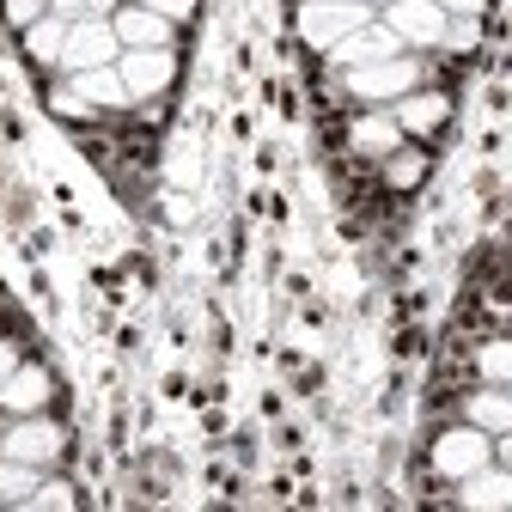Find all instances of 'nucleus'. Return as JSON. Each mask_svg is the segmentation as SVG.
Instances as JSON below:
<instances>
[{"label":"nucleus","instance_id":"nucleus-9","mask_svg":"<svg viewBox=\"0 0 512 512\" xmlns=\"http://www.w3.org/2000/svg\"><path fill=\"white\" fill-rule=\"evenodd\" d=\"M49 391H55L49 372L31 366V360H19L13 378L0 384V415H13V421H19V415H43V409H49Z\"/></svg>","mask_w":512,"mask_h":512},{"label":"nucleus","instance_id":"nucleus-25","mask_svg":"<svg viewBox=\"0 0 512 512\" xmlns=\"http://www.w3.org/2000/svg\"><path fill=\"white\" fill-rule=\"evenodd\" d=\"M476 43V19H452V25H445V43L439 49H470Z\"/></svg>","mask_w":512,"mask_h":512},{"label":"nucleus","instance_id":"nucleus-22","mask_svg":"<svg viewBox=\"0 0 512 512\" xmlns=\"http://www.w3.org/2000/svg\"><path fill=\"white\" fill-rule=\"evenodd\" d=\"M0 7H7V25L13 31H31L37 19H49V0H0Z\"/></svg>","mask_w":512,"mask_h":512},{"label":"nucleus","instance_id":"nucleus-30","mask_svg":"<svg viewBox=\"0 0 512 512\" xmlns=\"http://www.w3.org/2000/svg\"><path fill=\"white\" fill-rule=\"evenodd\" d=\"M0 427H7V421H0Z\"/></svg>","mask_w":512,"mask_h":512},{"label":"nucleus","instance_id":"nucleus-27","mask_svg":"<svg viewBox=\"0 0 512 512\" xmlns=\"http://www.w3.org/2000/svg\"><path fill=\"white\" fill-rule=\"evenodd\" d=\"M13 366H19V354H13V342H0V384L13 378Z\"/></svg>","mask_w":512,"mask_h":512},{"label":"nucleus","instance_id":"nucleus-14","mask_svg":"<svg viewBox=\"0 0 512 512\" xmlns=\"http://www.w3.org/2000/svg\"><path fill=\"white\" fill-rule=\"evenodd\" d=\"M391 116H397L403 135H433V128L452 116V98H445V92H421V86H415L409 98H397V104H391Z\"/></svg>","mask_w":512,"mask_h":512},{"label":"nucleus","instance_id":"nucleus-4","mask_svg":"<svg viewBox=\"0 0 512 512\" xmlns=\"http://www.w3.org/2000/svg\"><path fill=\"white\" fill-rule=\"evenodd\" d=\"M494 464V439L482 433V427H445L439 439H433V470L445 476V482H464V476H476V470H488Z\"/></svg>","mask_w":512,"mask_h":512},{"label":"nucleus","instance_id":"nucleus-6","mask_svg":"<svg viewBox=\"0 0 512 512\" xmlns=\"http://www.w3.org/2000/svg\"><path fill=\"white\" fill-rule=\"evenodd\" d=\"M384 25L403 37V49H439L452 19L439 13V0H391V7H384Z\"/></svg>","mask_w":512,"mask_h":512},{"label":"nucleus","instance_id":"nucleus-28","mask_svg":"<svg viewBox=\"0 0 512 512\" xmlns=\"http://www.w3.org/2000/svg\"><path fill=\"white\" fill-rule=\"evenodd\" d=\"M494 458H500V464H506V470H512V433H506V439H500V452H494Z\"/></svg>","mask_w":512,"mask_h":512},{"label":"nucleus","instance_id":"nucleus-5","mask_svg":"<svg viewBox=\"0 0 512 512\" xmlns=\"http://www.w3.org/2000/svg\"><path fill=\"white\" fill-rule=\"evenodd\" d=\"M122 43L110 31V19H80L68 25V43H61V74H92V68H116Z\"/></svg>","mask_w":512,"mask_h":512},{"label":"nucleus","instance_id":"nucleus-2","mask_svg":"<svg viewBox=\"0 0 512 512\" xmlns=\"http://www.w3.org/2000/svg\"><path fill=\"white\" fill-rule=\"evenodd\" d=\"M68 452V433H61L49 415H19L0 427V458L31 464V470H55V458Z\"/></svg>","mask_w":512,"mask_h":512},{"label":"nucleus","instance_id":"nucleus-20","mask_svg":"<svg viewBox=\"0 0 512 512\" xmlns=\"http://www.w3.org/2000/svg\"><path fill=\"white\" fill-rule=\"evenodd\" d=\"M421 171H427V159H421L415 147H397L391 159H384V183H391V189H415Z\"/></svg>","mask_w":512,"mask_h":512},{"label":"nucleus","instance_id":"nucleus-21","mask_svg":"<svg viewBox=\"0 0 512 512\" xmlns=\"http://www.w3.org/2000/svg\"><path fill=\"white\" fill-rule=\"evenodd\" d=\"M49 13L68 19V25H80V19H110L116 0H49Z\"/></svg>","mask_w":512,"mask_h":512},{"label":"nucleus","instance_id":"nucleus-24","mask_svg":"<svg viewBox=\"0 0 512 512\" xmlns=\"http://www.w3.org/2000/svg\"><path fill=\"white\" fill-rule=\"evenodd\" d=\"M141 7H153V13H159L165 25H183L189 13H196V0H141Z\"/></svg>","mask_w":512,"mask_h":512},{"label":"nucleus","instance_id":"nucleus-12","mask_svg":"<svg viewBox=\"0 0 512 512\" xmlns=\"http://www.w3.org/2000/svg\"><path fill=\"white\" fill-rule=\"evenodd\" d=\"M348 141H354V153H360V159H378V165H384V159H391L409 135L397 128V116H391V110H366V116L348 128Z\"/></svg>","mask_w":512,"mask_h":512},{"label":"nucleus","instance_id":"nucleus-26","mask_svg":"<svg viewBox=\"0 0 512 512\" xmlns=\"http://www.w3.org/2000/svg\"><path fill=\"white\" fill-rule=\"evenodd\" d=\"M482 7H488V0H439L445 19H482Z\"/></svg>","mask_w":512,"mask_h":512},{"label":"nucleus","instance_id":"nucleus-19","mask_svg":"<svg viewBox=\"0 0 512 512\" xmlns=\"http://www.w3.org/2000/svg\"><path fill=\"white\" fill-rule=\"evenodd\" d=\"M476 372H482V384H512V336H500V342H482V354H476Z\"/></svg>","mask_w":512,"mask_h":512},{"label":"nucleus","instance_id":"nucleus-15","mask_svg":"<svg viewBox=\"0 0 512 512\" xmlns=\"http://www.w3.org/2000/svg\"><path fill=\"white\" fill-rule=\"evenodd\" d=\"M68 80H74V92H80L92 110H128V104H135L116 68H92V74H68Z\"/></svg>","mask_w":512,"mask_h":512},{"label":"nucleus","instance_id":"nucleus-13","mask_svg":"<svg viewBox=\"0 0 512 512\" xmlns=\"http://www.w3.org/2000/svg\"><path fill=\"white\" fill-rule=\"evenodd\" d=\"M464 421L482 427L488 439H506L512 433V384H482V391L464 403Z\"/></svg>","mask_w":512,"mask_h":512},{"label":"nucleus","instance_id":"nucleus-29","mask_svg":"<svg viewBox=\"0 0 512 512\" xmlns=\"http://www.w3.org/2000/svg\"><path fill=\"white\" fill-rule=\"evenodd\" d=\"M366 7H391V0H366Z\"/></svg>","mask_w":512,"mask_h":512},{"label":"nucleus","instance_id":"nucleus-7","mask_svg":"<svg viewBox=\"0 0 512 512\" xmlns=\"http://www.w3.org/2000/svg\"><path fill=\"white\" fill-rule=\"evenodd\" d=\"M116 74H122V86H128V98H159L171 80H177V61H171V49H122V61H116Z\"/></svg>","mask_w":512,"mask_h":512},{"label":"nucleus","instance_id":"nucleus-10","mask_svg":"<svg viewBox=\"0 0 512 512\" xmlns=\"http://www.w3.org/2000/svg\"><path fill=\"white\" fill-rule=\"evenodd\" d=\"M458 512H512V470L488 464L458 482Z\"/></svg>","mask_w":512,"mask_h":512},{"label":"nucleus","instance_id":"nucleus-18","mask_svg":"<svg viewBox=\"0 0 512 512\" xmlns=\"http://www.w3.org/2000/svg\"><path fill=\"white\" fill-rule=\"evenodd\" d=\"M13 512H74V488L61 482V476H43V482L13 506Z\"/></svg>","mask_w":512,"mask_h":512},{"label":"nucleus","instance_id":"nucleus-23","mask_svg":"<svg viewBox=\"0 0 512 512\" xmlns=\"http://www.w3.org/2000/svg\"><path fill=\"white\" fill-rule=\"evenodd\" d=\"M49 104H55V116H92V104L74 92V80H68V86H55V92H49Z\"/></svg>","mask_w":512,"mask_h":512},{"label":"nucleus","instance_id":"nucleus-3","mask_svg":"<svg viewBox=\"0 0 512 512\" xmlns=\"http://www.w3.org/2000/svg\"><path fill=\"white\" fill-rule=\"evenodd\" d=\"M372 25V7L366 0H305L299 7V37L311 43V49H336L342 37H354V31H366Z\"/></svg>","mask_w":512,"mask_h":512},{"label":"nucleus","instance_id":"nucleus-11","mask_svg":"<svg viewBox=\"0 0 512 512\" xmlns=\"http://www.w3.org/2000/svg\"><path fill=\"white\" fill-rule=\"evenodd\" d=\"M110 31H116L122 49H171V25L153 7H141V0H135V7H116L110 13Z\"/></svg>","mask_w":512,"mask_h":512},{"label":"nucleus","instance_id":"nucleus-1","mask_svg":"<svg viewBox=\"0 0 512 512\" xmlns=\"http://www.w3.org/2000/svg\"><path fill=\"white\" fill-rule=\"evenodd\" d=\"M342 86L366 104V110H391L397 98H409L421 86V55H391V61H372V68H348Z\"/></svg>","mask_w":512,"mask_h":512},{"label":"nucleus","instance_id":"nucleus-16","mask_svg":"<svg viewBox=\"0 0 512 512\" xmlns=\"http://www.w3.org/2000/svg\"><path fill=\"white\" fill-rule=\"evenodd\" d=\"M19 37H25V55H31V61H43V68H61L68 19H55V13H49V19H37V25H31V31H19Z\"/></svg>","mask_w":512,"mask_h":512},{"label":"nucleus","instance_id":"nucleus-17","mask_svg":"<svg viewBox=\"0 0 512 512\" xmlns=\"http://www.w3.org/2000/svg\"><path fill=\"white\" fill-rule=\"evenodd\" d=\"M49 470H31V464H13V458H0V512H13Z\"/></svg>","mask_w":512,"mask_h":512},{"label":"nucleus","instance_id":"nucleus-8","mask_svg":"<svg viewBox=\"0 0 512 512\" xmlns=\"http://www.w3.org/2000/svg\"><path fill=\"white\" fill-rule=\"evenodd\" d=\"M391 55H409V49H403V37L384 25V19H372L366 31H354V37H342V43L330 49V61H336L342 74H348V68H372V61H391Z\"/></svg>","mask_w":512,"mask_h":512}]
</instances>
